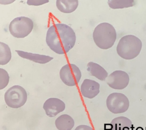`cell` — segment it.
Returning a JSON list of instances; mask_svg holds the SVG:
<instances>
[{
    "label": "cell",
    "mask_w": 146,
    "mask_h": 130,
    "mask_svg": "<svg viewBox=\"0 0 146 130\" xmlns=\"http://www.w3.org/2000/svg\"><path fill=\"white\" fill-rule=\"evenodd\" d=\"M15 51L21 57L25 59H29L35 63L39 64H46L53 59L52 57L45 55L28 53L21 50H15Z\"/></svg>",
    "instance_id": "obj_11"
},
{
    "label": "cell",
    "mask_w": 146,
    "mask_h": 130,
    "mask_svg": "<svg viewBox=\"0 0 146 130\" xmlns=\"http://www.w3.org/2000/svg\"><path fill=\"white\" fill-rule=\"evenodd\" d=\"M55 125L58 130H71L74 126L75 122L69 115L62 114L56 119Z\"/></svg>",
    "instance_id": "obj_14"
},
{
    "label": "cell",
    "mask_w": 146,
    "mask_h": 130,
    "mask_svg": "<svg viewBox=\"0 0 146 130\" xmlns=\"http://www.w3.org/2000/svg\"><path fill=\"white\" fill-rule=\"evenodd\" d=\"M105 130H114L112 124H105Z\"/></svg>",
    "instance_id": "obj_22"
},
{
    "label": "cell",
    "mask_w": 146,
    "mask_h": 130,
    "mask_svg": "<svg viewBox=\"0 0 146 130\" xmlns=\"http://www.w3.org/2000/svg\"><path fill=\"white\" fill-rule=\"evenodd\" d=\"M117 38L116 31L109 23H103L96 27L93 38L96 46L102 49H108L114 45Z\"/></svg>",
    "instance_id": "obj_2"
},
{
    "label": "cell",
    "mask_w": 146,
    "mask_h": 130,
    "mask_svg": "<svg viewBox=\"0 0 146 130\" xmlns=\"http://www.w3.org/2000/svg\"><path fill=\"white\" fill-rule=\"evenodd\" d=\"M49 2V0H27V4L30 6H41Z\"/></svg>",
    "instance_id": "obj_19"
},
{
    "label": "cell",
    "mask_w": 146,
    "mask_h": 130,
    "mask_svg": "<svg viewBox=\"0 0 146 130\" xmlns=\"http://www.w3.org/2000/svg\"><path fill=\"white\" fill-rule=\"evenodd\" d=\"M79 5L78 0H56L57 9L64 13H71L75 11Z\"/></svg>",
    "instance_id": "obj_13"
},
{
    "label": "cell",
    "mask_w": 146,
    "mask_h": 130,
    "mask_svg": "<svg viewBox=\"0 0 146 130\" xmlns=\"http://www.w3.org/2000/svg\"><path fill=\"white\" fill-rule=\"evenodd\" d=\"M59 75L65 85L73 87L78 84L82 77V74L76 65L68 64L62 67L59 72Z\"/></svg>",
    "instance_id": "obj_7"
},
{
    "label": "cell",
    "mask_w": 146,
    "mask_h": 130,
    "mask_svg": "<svg viewBox=\"0 0 146 130\" xmlns=\"http://www.w3.org/2000/svg\"><path fill=\"white\" fill-rule=\"evenodd\" d=\"M100 85L94 80L86 79L81 85L80 91L82 96L88 99H93L100 93Z\"/></svg>",
    "instance_id": "obj_10"
},
{
    "label": "cell",
    "mask_w": 146,
    "mask_h": 130,
    "mask_svg": "<svg viewBox=\"0 0 146 130\" xmlns=\"http://www.w3.org/2000/svg\"><path fill=\"white\" fill-rule=\"evenodd\" d=\"M16 0H0V4L1 5H9L14 2Z\"/></svg>",
    "instance_id": "obj_21"
},
{
    "label": "cell",
    "mask_w": 146,
    "mask_h": 130,
    "mask_svg": "<svg viewBox=\"0 0 146 130\" xmlns=\"http://www.w3.org/2000/svg\"><path fill=\"white\" fill-rule=\"evenodd\" d=\"M106 82L112 89L121 90L127 87L129 82V77L124 71H115L108 76Z\"/></svg>",
    "instance_id": "obj_8"
},
{
    "label": "cell",
    "mask_w": 146,
    "mask_h": 130,
    "mask_svg": "<svg viewBox=\"0 0 146 130\" xmlns=\"http://www.w3.org/2000/svg\"><path fill=\"white\" fill-rule=\"evenodd\" d=\"M9 82V76L7 71L0 68V89H3L7 87Z\"/></svg>",
    "instance_id": "obj_18"
},
{
    "label": "cell",
    "mask_w": 146,
    "mask_h": 130,
    "mask_svg": "<svg viewBox=\"0 0 146 130\" xmlns=\"http://www.w3.org/2000/svg\"><path fill=\"white\" fill-rule=\"evenodd\" d=\"M111 123L114 130H131L133 128L131 121L125 117H119L113 119Z\"/></svg>",
    "instance_id": "obj_15"
},
{
    "label": "cell",
    "mask_w": 146,
    "mask_h": 130,
    "mask_svg": "<svg viewBox=\"0 0 146 130\" xmlns=\"http://www.w3.org/2000/svg\"><path fill=\"white\" fill-rule=\"evenodd\" d=\"M11 52L9 46L6 44L0 42V65L8 64L11 59Z\"/></svg>",
    "instance_id": "obj_16"
},
{
    "label": "cell",
    "mask_w": 146,
    "mask_h": 130,
    "mask_svg": "<svg viewBox=\"0 0 146 130\" xmlns=\"http://www.w3.org/2000/svg\"><path fill=\"white\" fill-rule=\"evenodd\" d=\"M87 71L89 72L91 75L94 76L101 81L106 80L108 76V73L105 69L100 65L94 63L89 62L87 65Z\"/></svg>",
    "instance_id": "obj_12"
},
{
    "label": "cell",
    "mask_w": 146,
    "mask_h": 130,
    "mask_svg": "<svg viewBox=\"0 0 146 130\" xmlns=\"http://www.w3.org/2000/svg\"><path fill=\"white\" fill-rule=\"evenodd\" d=\"M75 33L70 26L57 23L48 29L46 42L49 47L58 55L68 53L75 44Z\"/></svg>",
    "instance_id": "obj_1"
},
{
    "label": "cell",
    "mask_w": 146,
    "mask_h": 130,
    "mask_svg": "<svg viewBox=\"0 0 146 130\" xmlns=\"http://www.w3.org/2000/svg\"><path fill=\"white\" fill-rule=\"evenodd\" d=\"M106 104L108 109L114 114L125 112L129 107V101L123 94L114 93L108 97Z\"/></svg>",
    "instance_id": "obj_6"
},
{
    "label": "cell",
    "mask_w": 146,
    "mask_h": 130,
    "mask_svg": "<svg viewBox=\"0 0 146 130\" xmlns=\"http://www.w3.org/2000/svg\"><path fill=\"white\" fill-rule=\"evenodd\" d=\"M66 105L62 101L56 98L48 99L44 103L43 109L46 115L50 117L56 116L59 113L64 111Z\"/></svg>",
    "instance_id": "obj_9"
},
{
    "label": "cell",
    "mask_w": 146,
    "mask_h": 130,
    "mask_svg": "<svg viewBox=\"0 0 146 130\" xmlns=\"http://www.w3.org/2000/svg\"><path fill=\"white\" fill-rule=\"evenodd\" d=\"M75 130H94L90 126L87 125H80L78 126Z\"/></svg>",
    "instance_id": "obj_20"
},
{
    "label": "cell",
    "mask_w": 146,
    "mask_h": 130,
    "mask_svg": "<svg viewBox=\"0 0 146 130\" xmlns=\"http://www.w3.org/2000/svg\"><path fill=\"white\" fill-rule=\"evenodd\" d=\"M5 101L7 106L12 108H19L25 104L27 101V93L20 85H14L5 94Z\"/></svg>",
    "instance_id": "obj_5"
},
{
    "label": "cell",
    "mask_w": 146,
    "mask_h": 130,
    "mask_svg": "<svg viewBox=\"0 0 146 130\" xmlns=\"http://www.w3.org/2000/svg\"><path fill=\"white\" fill-rule=\"evenodd\" d=\"M141 48V40L136 36L129 35L120 40L117 47V52L124 59H132L139 55Z\"/></svg>",
    "instance_id": "obj_3"
},
{
    "label": "cell",
    "mask_w": 146,
    "mask_h": 130,
    "mask_svg": "<svg viewBox=\"0 0 146 130\" xmlns=\"http://www.w3.org/2000/svg\"><path fill=\"white\" fill-rule=\"evenodd\" d=\"M135 0H108V4L112 9H123L133 7Z\"/></svg>",
    "instance_id": "obj_17"
},
{
    "label": "cell",
    "mask_w": 146,
    "mask_h": 130,
    "mask_svg": "<svg viewBox=\"0 0 146 130\" xmlns=\"http://www.w3.org/2000/svg\"><path fill=\"white\" fill-rule=\"evenodd\" d=\"M34 23L31 18L21 16L14 18L9 25V31L13 36L17 38H23L31 33Z\"/></svg>",
    "instance_id": "obj_4"
}]
</instances>
